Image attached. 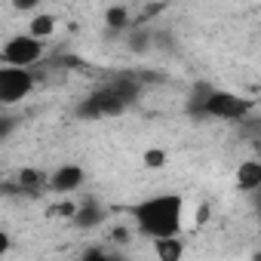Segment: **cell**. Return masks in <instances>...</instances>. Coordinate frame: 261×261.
Masks as SVG:
<instances>
[{
	"label": "cell",
	"mask_w": 261,
	"mask_h": 261,
	"mask_svg": "<svg viewBox=\"0 0 261 261\" xmlns=\"http://www.w3.org/2000/svg\"><path fill=\"white\" fill-rule=\"evenodd\" d=\"M105 25L114 28V31H123V28L129 25V10H126V7H108V13H105Z\"/></svg>",
	"instance_id": "7c38bea8"
},
{
	"label": "cell",
	"mask_w": 261,
	"mask_h": 261,
	"mask_svg": "<svg viewBox=\"0 0 261 261\" xmlns=\"http://www.w3.org/2000/svg\"><path fill=\"white\" fill-rule=\"evenodd\" d=\"M133 98H136V86L133 83H129V80H114V83L95 89L89 98H83L80 108H77V117H86V120L114 117V114L126 111Z\"/></svg>",
	"instance_id": "7a4b0ae2"
},
{
	"label": "cell",
	"mask_w": 261,
	"mask_h": 261,
	"mask_svg": "<svg viewBox=\"0 0 261 261\" xmlns=\"http://www.w3.org/2000/svg\"><path fill=\"white\" fill-rule=\"evenodd\" d=\"M139 233L151 240H166V237H181L185 230V200L181 194H157L148 197L136 206L126 209Z\"/></svg>",
	"instance_id": "6da1fadb"
},
{
	"label": "cell",
	"mask_w": 261,
	"mask_h": 261,
	"mask_svg": "<svg viewBox=\"0 0 261 261\" xmlns=\"http://www.w3.org/2000/svg\"><path fill=\"white\" fill-rule=\"evenodd\" d=\"M19 188L25 191V194H43V191H49V175L46 172H40V169H22L19 172Z\"/></svg>",
	"instance_id": "30bf717a"
},
{
	"label": "cell",
	"mask_w": 261,
	"mask_h": 261,
	"mask_svg": "<svg viewBox=\"0 0 261 261\" xmlns=\"http://www.w3.org/2000/svg\"><path fill=\"white\" fill-rule=\"evenodd\" d=\"M237 188L246 194H258L261 191V160H243L237 166Z\"/></svg>",
	"instance_id": "52a82bcc"
},
{
	"label": "cell",
	"mask_w": 261,
	"mask_h": 261,
	"mask_svg": "<svg viewBox=\"0 0 261 261\" xmlns=\"http://www.w3.org/2000/svg\"><path fill=\"white\" fill-rule=\"evenodd\" d=\"M37 86V77L25 68H7L0 65V105H19L25 101Z\"/></svg>",
	"instance_id": "5b68a950"
},
{
	"label": "cell",
	"mask_w": 261,
	"mask_h": 261,
	"mask_svg": "<svg viewBox=\"0 0 261 261\" xmlns=\"http://www.w3.org/2000/svg\"><path fill=\"white\" fill-rule=\"evenodd\" d=\"M83 181H86V172L77 163H65L56 172H49V191L53 194H74L83 188Z\"/></svg>",
	"instance_id": "8992f818"
},
{
	"label": "cell",
	"mask_w": 261,
	"mask_h": 261,
	"mask_svg": "<svg viewBox=\"0 0 261 261\" xmlns=\"http://www.w3.org/2000/svg\"><path fill=\"white\" fill-rule=\"evenodd\" d=\"M166 163V154L160 151V148H151L148 154H145V166H151V169H157V166H163Z\"/></svg>",
	"instance_id": "5bb4252c"
},
{
	"label": "cell",
	"mask_w": 261,
	"mask_h": 261,
	"mask_svg": "<svg viewBox=\"0 0 261 261\" xmlns=\"http://www.w3.org/2000/svg\"><path fill=\"white\" fill-rule=\"evenodd\" d=\"M101 218H105V209H101L95 200H83V203L74 209V215H71V221H74L77 227H95V224H101Z\"/></svg>",
	"instance_id": "ba28073f"
},
{
	"label": "cell",
	"mask_w": 261,
	"mask_h": 261,
	"mask_svg": "<svg viewBox=\"0 0 261 261\" xmlns=\"http://www.w3.org/2000/svg\"><path fill=\"white\" fill-rule=\"evenodd\" d=\"M154 255H157V261H181L185 258V237L154 240Z\"/></svg>",
	"instance_id": "9c48e42d"
},
{
	"label": "cell",
	"mask_w": 261,
	"mask_h": 261,
	"mask_svg": "<svg viewBox=\"0 0 261 261\" xmlns=\"http://www.w3.org/2000/svg\"><path fill=\"white\" fill-rule=\"evenodd\" d=\"M80 261H120V255H114V252H108V249H101V246H89V249L80 255Z\"/></svg>",
	"instance_id": "4fadbf2b"
},
{
	"label": "cell",
	"mask_w": 261,
	"mask_h": 261,
	"mask_svg": "<svg viewBox=\"0 0 261 261\" xmlns=\"http://www.w3.org/2000/svg\"><path fill=\"white\" fill-rule=\"evenodd\" d=\"M43 56H46L43 40L31 37L28 31L7 37L4 46H0V62H4L7 68H25V71H31L37 62H43Z\"/></svg>",
	"instance_id": "3957f363"
},
{
	"label": "cell",
	"mask_w": 261,
	"mask_h": 261,
	"mask_svg": "<svg viewBox=\"0 0 261 261\" xmlns=\"http://www.w3.org/2000/svg\"><path fill=\"white\" fill-rule=\"evenodd\" d=\"M0 249H4V252L10 249V233H7V230H4V233H0Z\"/></svg>",
	"instance_id": "9a60e30c"
},
{
	"label": "cell",
	"mask_w": 261,
	"mask_h": 261,
	"mask_svg": "<svg viewBox=\"0 0 261 261\" xmlns=\"http://www.w3.org/2000/svg\"><path fill=\"white\" fill-rule=\"evenodd\" d=\"M249 111H252V98L227 92V89H212L206 101L197 108L200 117H212V120H246Z\"/></svg>",
	"instance_id": "277c9868"
},
{
	"label": "cell",
	"mask_w": 261,
	"mask_h": 261,
	"mask_svg": "<svg viewBox=\"0 0 261 261\" xmlns=\"http://www.w3.org/2000/svg\"><path fill=\"white\" fill-rule=\"evenodd\" d=\"M56 16L53 13H37L31 22H28V34L31 37H37V40H46V37H53L56 34Z\"/></svg>",
	"instance_id": "8fae6325"
}]
</instances>
